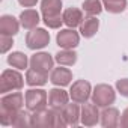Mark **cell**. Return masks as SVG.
I'll return each instance as SVG.
<instances>
[{"mask_svg": "<svg viewBox=\"0 0 128 128\" xmlns=\"http://www.w3.org/2000/svg\"><path fill=\"white\" fill-rule=\"evenodd\" d=\"M14 45V39L12 36H6V35H0V53H8Z\"/></svg>", "mask_w": 128, "mask_h": 128, "instance_id": "cell-26", "label": "cell"}, {"mask_svg": "<svg viewBox=\"0 0 128 128\" xmlns=\"http://www.w3.org/2000/svg\"><path fill=\"white\" fill-rule=\"evenodd\" d=\"M92 95V86L88 80H77L71 84L70 89V96L74 102L84 104Z\"/></svg>", "mask_w": 128, "mask_h": 128, "instance_id": "cell-6", "label": "cell"}, {"mask_svg": "<svg viewBox=\"0 0 128 128\" xmlns=\"http://www.w3.org/2000/svg\"><path fill=\"white\" fill-rule=\"evenodd\" d=\"M12 126L21 128V126H30V114L24 110H20L12 122Z\"/></svg>", "mask_w": 128, "mask_h": 128, "instance_id": "cell-25", "label": "cell"}, {"mask_svg": "<svg viewBox=\"0 0 128 128\" xmlns=\"http://www.w3.org/2000/svg\"><path fill=\"white\" fill-rule=\"evenodd\" d=\"M102 6L110 14H122L126 8V0H102Z\"/></svg>", "mask_w": 128, "mask_h": 128, "instance_id": "cell-24", "label": "cell"}, {"mask_svg": "<svg viewBox=\"0 0 128 128\" xmlns=\"http://www.w3.org/2000/svg\"><path fill=\"white\" fill-rule=\"evenodd\" d=\"M30 126H53V112L51 108H44L33 112L30 114Z\"/></svg>", "mask_w": 128, "mask_h": 128, "instance_id": "cell-15", "label": "cell"}, {"mask_svg": "<svg viewBox=\"0 0 128 128\" xmlns=\"http://www.w3.org/2000/svg\"><path fill=\"white\" fill-rule=\"evenodd\" d=\"M70 94L59 88H53L48 90V106L54 108H63L70 102Z\"/></svg>", "mask_w": 128, "mask_h": 128, "instance_id": "cell-12", "label": "cell"}, {"mask_svg": "<svg viewBox=\"0 0 128 128\" xmlns=\"http://www.w3.org/2000/svg\"><path fill=\"white\" fill-rule=\"evenodd\" d=\"M30 68L39 70L42 72H50L54 68V59L51 57V54L44 51L35 53L33 56H30Z\"/></svg>", "mask_w": 128, "mask_h": 128, "instance_id": "cell-9", "label": "cell"}, {"mask_svg": "<svg viewBox=\"0 0 128 128\" xmlns=\"http://www.w3.org/2000/svg\"><path fill=\"white\" fill-rule=\"evenodd\" d=\"M82 8H83V12L88 17H96L104 9L102 0H84L83 5H82Z\"/></svg>", "mask_w": 128, "mask_h": 128, "instance_id": "cell-23", "label": "cell"}, {"mask_svg": "<svg viewBox=\"0 0 128 128\" xmlns=\"http://www.w3.org/2000/svg\"><path fill=\"white\" fill-rule=\"evenodd\" d=\"M100 107L95 102H84L82 107V114H80V122L84 126H95L100 119H101V113L98 110Z\"/></svg>", "mask_w": 128, "mask_h": 128, "instance_id": "cell-7", "label": "cell"}, {"mask_svg": "<svg viewBox=\"0 0 128 128\" xmlns=\"http://www.w3.org/2000/svg\"><path fill=\"white\" fill-rule=\"evenodd\" d=\"M62 0H42L41 2V14L45 26L50 29H59L63 23L62 17Z\"/></svg>", "mask_w": 128, "mask_h": 128, "instance_id": "cell-1", "label": "cell"}, {"mask_svg": "<svg viewBox=\"0 0 128 128\" xmlns=\"http://www.w3.org/2000/svg\"><path fill=\"white\" fill-rule=\"evenodd\" d=\"M24 86V78L17 70H5L0 76V92L8 94L11 90H20Z\"/></svg>", "mask_w": 128, "mask_h": 128, "instance_id": "cell-3", "label": "cell"}, {"mask_svg": "<svg viewBox=\"0 0 128 128\" xmlns=\"http://www.w3.org/2000/svg\"><path fill=\"white\" fill-rule=\"evenodd\" d=\"M92 102H95L98 107H108L116 100V92L110 84H96L92 90Z\"/></svg>", "mask_w": 128, "mask_h": 128, "instance_id": "cell-4", "label": "cell"}, {"mask_svg": "<svg viewBox=\"0 0 128 128\" xmlns=\"http://www.w3.org/2000/svg\"><path fill=\"white\" fill-rule=\"evenodd\" d=\"M24 100H26V108L33 113V112H39L47 108L48 106V94L44 89H29L24 94Z\"/></svg>", "mask_w": 128, "mask_h": 128, "instance_id": "cell-2", "label": "cell"}, {"mask_svg": "<svg viewBox=\"0 0 128 128\" xmlns=\"http://www.w3.org/2000/svg\"><path fill=\"white\" fill-rule=\"evenodd\" d=\"M50 82L54 86L65 88V86L71 84V82H72V72H71V70H68L63 65H60L59 68H53L51 70V72H50Z\"/></svg>", "mask_w": 128, "mask_h": 128, "instance_id": "cell-11", "label": "cell"}, {"mask_svg": "<svg viewBox=\"0 0 128 128\" xmlns=\"http://www.w3.org/2000/svg\"><path fill=\"white\" fill-rule=\"evenodd\" d=\"M62 17H63V23H65L68 27H71V29L80 27L83 20H84L83 11L78 9V8H68L66 11H63Z\"/></svg>", "mask_w": 128, "mask_h": 128, "instance_id": "cell-16", "label": "cell"}, {"mask_svg": "<svg viewBox=\"0 0 128 128\" xmlns=\"http://www.w3.org/2000/svg\"><path fill=\"white\" fill-rule=\"evenodd\" d=\"M48 82V72H42L39 70L35 68H29L26 72V83L32 88H38V86H44Z\"/></svg>", "mask_w": 128, "mask_h": 128, "instance_id": "cell-18", "label": "cell"}, {"mask_svg": "<svg viewBox=\"0 0 128 128\" xmlns=\"http://www.w3.org/2000/svg\"><path fill=\"white\" fill-rule=\"evenodd\" d=\"M24 102H26V100H24L21 92H12V94L2 96V100H0V108H5L9 112H20V110H23Z\"/></svg>", "mask_w": 128, "mask_h": 128, "instance_id": "cell-10", "label": "cell"}, {"mask_svg": "<svg viewBox=\"0 0 128 128\" xmlns=\"http://www.w3.org/2000/svg\"><path fill=\"white\" fill-rule=\"evenodd\" d=\"M116 89H118V92H119L122 96L128 98V78H120V80H118V82H116Z\"/></svg>", "mask_w": 128, "mask_h": 128, "instance_id": "cell-27", "label": "cell"}, {"mask_svg": "<svg viewBox=\"0 0 128 128\" xmlns=\"http://www.w3.org/2000/svg\"><path fill=\"white\" fill-rule=\"evenodd\" d=\"M8 63L12 66V68H17V70H26L27 65H30V59L21 53V51H12L9 56H8Z\"/></svg>", "mask_w": 128, "mask_h": 128, "instance_id": "cell-22", "label": "cell"}, {"mask_svg": "<svg viewBox=\"0 0 128 128\" xmlns=\"http://www.w3.org/2000/svg\"><path fill=\"white\" fill-rule=\"evenodd\" d=\"M50 44V32L42 27H35L26 35V45L30 50H42Z\"/></svg>", "mask_w": 128, "mask_h": 128, "instance_id": "cell-5", "label": "cell"}, {"mask_svg": "<svg viewBox=\"0 0 128 128\" xmlns=\"http://www.w3.org/2000/svg\"><path fill=\"white\" fill-rule=\"evenodd\" d=\"M56 42L60 48H76L80 44V35L71 27L62 29L56 35Z\"/></svg>", "mask_w": 128, "mask_h": 128, "instance_id": "cell-8", "label": "cell"}, {"mask_svg": "<svg viewBox=\"0 0 128 128\" xmlns=\"http://www.w3.org/2000/svg\"><path fill=\"white\" fill-rule=\"evenodd\" d=\"M119 124H120V126H122V128H128V107H126V108L122 112Z\"/></svg>", "mask_w": 128, "mask_h": 128, "instance_id": "cell-28", "label": "cell"}, {"mask_svg": "<svg viewBox=\"0 0 128 128\" xmlns=\"http://www.w3.org/2000/svg\"><path fill=\"white\" fill-rule=\"evenodd\" d=\"M18 3L24 8H32L38 3V0H18Z\"/></svg>", "mask_w": 128, "mask_h": 128, "instance_id": "cell-29", "label": "cell"}, {"mask_svg": "<svg viewBox=\"0 0 128 128\" xmlns=\"http://www.w3.org/2000/svg\"><path fill=\"white\" fill-rule=\"evenodd\" d=\"M62 112H63V118H65V120H66V124H68V126H76V125H78V122H80V114H82V108L78 107V102H68L65 107L62 108Z\"/></svg>", "mask_w": 128, "mask_h": 128, "instance_id": "cell-17", "label": "cell"}, {"mask_svg": "<svg viewBox=\"0 0 128 128\" xmlns=\"http://www.w3.org/2000/svg\"><path fill=\"white\" fill-rule=\"evenodd\" d=\"M119 120H120V114H119V110L116 107H102V112H101V125L104 128H114L119 125Z\"/></svg>", "mask_w": 128, "mask_h": 128, "instance_id": "cell-14", "label": "cell"}, {"mask_svg": "<svg viewBox=\"0 0 128 128\" xmlns=\"http://www.w3.org/2000/svg\"><path fill=\"white\" fill-rule=\"evenodd\" d=\"M98 29H100V21L96 20V17H86L80 26V33L83 38L89 39L96 35Z\"/></svg>", "mask_w": 128, "mask_h": 128, "instance_id": "cell-21", "label": "cell"}, {"mask_svg": "<svg viewBox=\"0 0 128 128\" xmlns=\"http://www.w3.org/2000/svg\"><path fill=\"white\" fill-rule=\"evenodd\" d=\"M20 20H17L12 15H2L0 17V35L6 36H14L20 30Z\"/></svg>", "mask_w": 128, "mask_h": 128, "instance_id": "cell-13", "label": "cell"}, {"mask_svg": "<svg viewBox=\"0 0 128 128\" xmlns=\"http://www.w3.org/2000/svg\"><path fill=\"white\" fill-rule=\"evenodd\" d=\"M54 60L59 63V65L63 66H72L77 62V53L74 51V48H62L60 51L56 53Z\"/></svg>", "mask_w": 128, "mask_h": 128, "instance_id": "cell-20", "label": "cell"}, {"mask_svg": "<svg viewBox=\"0 0 128 128\" xmlns=\"http://www.w3.org/2000/svg\"><path fill=\"white\" fill-rule=\"evenodd\" d=\"M20 23H21V26L24 27V29H27V30H32V29H35V27H38V24H39V21H41V18H39V14H38V11H35V9H26V11H23L21 14H20Z\"/></svg>", "mask_w": 128, "mask_h": 128, "instance_id": "cell-19", "label": "cell"}]
</instances>
